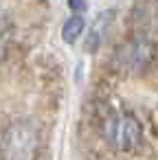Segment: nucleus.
I'll use <instances>...</instances> for the list:
<instances>
[{
  "instance_id": "20e7f679",
  "label": "nucleus",
  "mask_w": 158,
  "mask_h": 160,
  "mask_svg": "<svg viewBox=\"0 0 158 160\" xmlns=\"http://www.w3.org/2000/svg\"><path fill=\"white\" fill-rule=\"evenodd\" d=\"M112 20H114V11H105V13L97 16V20L92 22V27L86 33V42H84L86 53H97L99 51V46L103 44V38H105V33L110 29Z\"/></svg>"
},
{
  "instance_id": "f257e3e1",
  "label": "nucleus",
  "mask_w": 158,
  "mask_h": 160,
  "mask_svg": "<svg viewBox=\"0 0 158 160\" xmlns=\"http://www.w3.org/2000/svg\"><path fill=\"white\" fill-rule=\"evenodd\" d=\"M103 138L116 151H132L143 140V125L130 112H114L103 121Z\"/></svg>"
},
{
  "instance_id": "39448f33",
  "label": "nucleus",
  "mask_w": 158,
  "mask_h": 160,
  "mask_svg": "<svg viewBox=\"0 0 158 160\" xmlns=\"http://www.w3.org/2000/svg\"><path fill=\"white\" fill-rule=\"evenodd\" d=\"M84 27H86V22H84V18L81 16H70L66 22H64V27H62V40L66 42V44H73V42H77V38L84 33Z\"/></svg>"
},
{
  "instance_id": "423d86ee",
  "label": "nucleus",
  "mask_w": 158,
  "mask_h": 160,
  "mask_svg": "<svg viewBox=\"0 0 158 160\" xmlns=\"http://www.w3.org/2000/svg\"><path fill=\"white\" fill-rule=\"evenodd\" d=\"M66 2H68V7L79 16L81 11H86L88 9V0H66Z\"/></svg>"
},
{
  "instance_id": "f03ea898",
  "label": "nucleus",
  "mask_w": 158,
  "mask_h": 160,
  "mask_svg": "<svg viewBox=\"0 0 158 160\" xmlns=\"http://www.w3.org/2000/svg\"><path fill=\"white\" fill-rule=\"evenodd\" d=\"M151 57H154V44L145 35H140V38L136 35L114 48L110 66L121 75H134V72H140L143 68H147Z\"/></svg>"
},
{
  "instance_id": "7ed1b4c3",
  "label": "nucleus",
  "mask_w": 158,
  "mask_h": 160,
  "mask_svg": "<svg viewBox=\"0 0 158 160\" xmlns=\"http://www.w3.org/2000/svg\"><path fill=\"white\" fill-rule=\"evenodd\" d=\"M38 147H40V132L29 121L13 123L3 136L5 160H33Z\"/></svg>"
}]
</instances>
